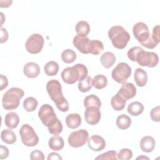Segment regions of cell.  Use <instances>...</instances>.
Returning a JSON list of instances; mask_svg holds the SVG:
<instances>
[{
	"instance_id": "3957f363",
	"label": "cell",
	"mask_w": 160,
	"mask_h": 160,
	"mask_svg": "<svg viewBox=\"0 0 160 160\" xmlns=\"http://www.w3.org/2000/svg\"><path fill=\"white\" fill-rule=\"evenodd\" d=\"M88 69L83 64H76L72 67H68L61 72L63 81L68 84H72L77 81H81L88 76Z\"/></svg>"
},
{
	"instance_id": "7c38bea8",
	"label": "cell",
	"mask_w": 160,
	"mask_h": 160,
	"mask_svg": "<svg viewBox=\"0 0 160 160\" xmlns=\"http://www.w3.org/2000/svg\"><path fill=\"white\" fill-rule=\"evenodd\" d=\"M84 112V118L86 121L90 125L98 124L101 119V111L99 108L96 106H90L86 108Z\"/></svg>"
},
{
	"instance_id": "1f68e13d",
	"label": "cell",
	"mask_w": 160,
	"mask_h": 160,
	"mask_svg": "<svg viewBox=\"0 0 160 160\" xmlns=\"http://www.w3.org/2000/svg\"><path fill=\"white\" fill-rule=\"evenodd\" d=\"M76 52L71 49H65L61 53V59L65 63L69 64L73 62L76 59Z\"/></svg>"
},
{
	"instance_id": "8d00e7d4",
	"label": "cell",
	"mask_w": 160,
	"mask_h": 160,
	"mask_svg": "<svg viewBox=\"0 0 160 160\" xmlns=\"http://www.w3.org/2000/svg\"><path fill=\"white\" fill-rule=\"evenodd\" d=\"M150 117L153 121L159 122L160 121V108L159 106L152 108L150 112Z\"/></svg>"
},
{
	"instance_id": "603a6c76",
	"label": "cell",
	"mask_w": 160,
	"mask_h": 160,
	"mask_svg": "<svg viewBox=\"0 0 160 160\" xmlns=\"http://www.w3.org/2000/svg\"><path fill=\"white\" fill-rule=\"evenodd\" d=\"M128 112L133 116L140 115L144 111L143 104L139 101H134L130 103L127 108Z\"/></svg>"
},
{
	"instance_id": "8fae6325",
	"label": "cell",
	"mask_w": 160,
	"mask_h": 160,
	"mask_svg": "<svg viewBox=\"0 0 160 160\" xmlns=\"http://www.w3.org/2000/svg\"><path fill=\"white\" fill-rule=\"evenodd\" d=\"M46 90L55 104L65 98L62 92L61 85L59 81L56 79H51L47 82Z\"/></svg>"
},
{
	"instance_id": "d590c367",
	"label": "cell",
	"mask_w": 160,
	"mask_h": 160,
	"mask_svg": "<svg viewBox=\"0 0 160 160\" xmlns=\"http://www.w3.org/2000/svg\"><path fill=\"white\" fill-rule=\"evenodd\" d=\"M96 159H112L116 160L117 158V152L115 151H109L104 153H102L96 157Z\"/></svg>"
},
{
	"instance_id": "9a60e30c",
	"label": "cell",
	"mask_w": 160,
	"mask_h": 160,
	"mask_svg": "<svg viewBox=\"0 0 160 160\" xmlns=\"http://www.w3.org/2000/svg\"><path fill=\"white\" fill-rule=\"evenodd\" d=\"M90 39L87 37H81L78 34L73 38V45L82 54H89L88 48Z\"/></svg>"
},
{
	"instance_id": "5bb4252c",
	"label": "cell",
	"mask_w": 160,
	"mask_h": 160,
	"mask_svg": "<svg viewBox=\"0 0 160 160\" xmlns=\"http://www.w3.org/2000/svg\"><path fill=\"white\" fill-rule=\"evenodd\" d=\"M89 148L93 151H100L106 147L104 139L99 135H92L88 140Z\"/></svg>"
},
{
	"instance_id": "f546056e",
	"label": "cell",
	"mask_w": 160,
	"mask_h": 160,
	"mask_svg": "<svg viewBox=\"0 0 160 160\" xmlns=\"http://www.w3.org/2000/svg\"><path fill=\"white\" fill-rule=\"evenodd\" d=\"M44 70L46 75L52 76L57 74L59 71V65L56 61H51L44 65Z\"/></svg>"
},
{
	"instance_id": "e0dca14e",
	"label": "cell",
	"mask_w": 160,
	"mask_h": 160,
	"mask_svg": "<svg viewBox=\"0 0 160 160\" xmlns=\"http://www.w3.org/2000/svg\"><path fill=\"white\" fill-rule=\"evenodd\" d=\"M156 142L154 139L150 136H146L142 138L140 141V148L146 152H151L154 149Z\"/></svg>"
},
{
	"instance_id": "6da1fadb",
	"label": "cell",
	"mask_w": 160,
	"mask_h": 160,
	"mask_svg": "<svg viewBox=\"0 0 160 160\" xmlns=\"http://www.w3.org/2000/svg\"><path fill=\"white\" fill-rule=\"evenodd\" d=\"M38 116L42 124L48 127L51 134L58 135L62 132V124L51 105L48 104L42 105L38 112Z\"/></svg>"
},
{
	"instance_id": "74e56055",
	"label": "cell",
	"mask_w": 160,
	"mask_h": 160,
	"mask_svg": "<svg viewBox=\"0 0 160 160\" xmlns=\"http://www.w3.org/2000/svg\"><path fill=\"white\" fill-rule=\"evenodd\" d=\"M142 49V48L139 47V46H134L131 48V49H129L127 52V55L128 58L132 61H134L135 59V57L138 53V52L141 50Z\"/></svg>"
},
{
	"instance_id": "60d3db41",
	"label": "cell",
	"mask_w": 160,
	"mask_h": 160,
	"mask_svg": "<svg viewBox=\"0 0 160 160\" xmlns=\"http://www.w3.org/2000/svg\"><path fill=\"white\" fill-rule=\"evenodd\" d=\"M152 38L157 41L158 42H160V38H159V25H156L153 28L152 33Z\"/></svg>"
},
{
	"instance_id": "8992f818",
	"label": "cell",
	"mask_w": 160,
	"mask_h": 160,
	"mask_svg": "<svg viewBox=\"0 0 160 160\" xmlns=\"http://www.w3.org/2000/svg\"><path fill=\"white\" fill-rule=\"evenodd\" d=\"M21 141L24 145L28 147H33L39 142V137L34 129L29 124H23L19 129Z\"/></svg>"
},
{
	"instance_id": "484cf974",
	"label": "cell",
	"mask_w": 160,
	"mask_h": 160,
	"mask_svg": "<svg viewBox=\"0 0 160 160\" xmlns=\"http://www.w3.org/2000/svg\"><path fill=\"white\" fill-rule=\"evenodd\" d=\"M75 30L78 36L86 37L90 31V26L88 22L85 21H80L76 24Z\"/></svg>"
},
{
	"instance_id": "30bf717a",
	"label": "cell",
	"mask_w": 160,
	"mask_h": 160,
	"mask_svg": "<svg viewBox=\"0 0 160 160\" xmlns=\"http://www.w3.org/2000/svg\"><path fill=\"white\" fill-rule=\"evenodd\" d=\"M89 139L88 132L81 129L72 132L68 139L69 144L72 148H79L84 146Z\"/></svg>"
},
{
	"instance_id": "44dd1931",
	"label": "cell",
	"mask_w": 160,
	"mask_h": 160,
	"mask_svg": "<svg viewBox=\"0 0 160 160\" xmlns=\"http://www.w3.org/2000/svg\"><path fill=\"white\" fill-rule=\"evenodd\" d=\"M100 61L104 68H109L115 62L116 56L112 52L107 51L101 55L100 58Z\"/></svg>"
},
{
	"instance_id": "cb8c5ba5",
	"label": "cell",
	"mask_w": 160,
	"mask_h": 160,
	"mask_svg": "<svg viewBox=\"0 0 160 160\" xmlns=\"http://www.w3.org/2000/svg\"><path fill=\"white\" fill-rule=\"evenodd\" d=\"M104 49V46L102 42L97 39L90 40L89 48H88V52L92 54L98 55L100 54Z\"/></svg>"
},
{
	"instance_id": "7402d4cb",
	"label": "cell",
	"mask_w": 160,
	"mask_h": 160,
	"mask_svg": "<svg viewBox=\"0 0 160 160\" xmlns=\"http://www.w3.org/2000/svg\"><path fill=\"white\" fill-rule=\"evenodd\" d=\"M49 147L53 151H60L64 148V142L62 137L54 135L51 137L48 142Z\"/></svg>"
},
{
	"instance_id": "d6986e66",
	"label": "cell",
	"mask_w": 160,
	"mask_h": 160,
	"mask_svg": "<svg viewBox=\"0 0 160 160\" xmlns=\"http://www.w3.org/2000/svg\"><path fill=\"white\" fill-rule=\"evenodd\" d=\"M66 123L71 129L77 128L81 124V118L78 113H71L66 117Z\"/></svg>"
},
{
	"instance_id": "4dcf8cb0",
	"label": "cell",
	"mask_w": 160,
	"mask_h": 160,
	"mask_svg": "<svg viewBox=\"0 0 160 160\" xmlns=\"http://www.w3.org/2000/svg\"><path fill=\"white\" fill-rule=\"evenodd\" d=\"M84 105L86 108L96 106L99 108L101 106V102L99 97L94 94H90L84 98Z\"/></svg>"
},
{
	"instance_id": "ffe728a7",
	"label": "cell",
	"mask_w": 160,
	"mask_h": 160,
	"mask_svg": "<svg viewBox=\"0 0 160 160\" xmlns=\"http://www.w3.org/2000/svg\"><path fill=\"white\" fill-rule=\"evenodd\" d=\"M19 122V118L16 112H10L6 114L4 118L6 126L10 129L16 128Z\"/></svg>"
},
{
	"instance_id": "ba28073f",
	"label": "cell",
	"mask_w": 160,
	"mask_h": 160,
	"mask_svg": "<svg viewBox=\"0 0 160 160\" xmlns=\"http://www.w3.org/2000/svg\"><path fill=\"white\" fill-rule=\"evenodd\" d=\"M131 68L126 62H121L112 69V78L118 83L125 82L131 74Z\"/></svg>"
},
{
	"instance_id": "836d02e7",
	"label": "cell",
	"mask_w": 160,
	"mask_h": 160,
	"mask_svg": "<svg viewBox=\"0 0 160 160\" xmlns=\"http://www.w3.org/2000/svg\"><path fill=\"white\" fill-rule=\"evenodd\" d=\"M92 79L91 77L87 76L86 78L81 81H79L78 84L79 90L82 92H86L91 90L92 87Z\"/></svg>"
},
{
	"instance_id": "f35d334b",
	"label": "cell",
	"mask_w": 160,
	"mask_h": 160,
	"mask_svg": "<svg viewBox=\"0 0 160 160\" xmlns=\"http://www.w3.org/2000/svg\"><path fill=\"white\" fill-rule=\"evenodd\" d=\"M30 159L32 160H44V156L42 151L39 150H35L31 152L30 155Z\"/></svg>"
},
{
	"instance_id": "2e32d148",
	"label": "cell",
	"mask_w": 160,
	"mask_h": 160,
	"mask_svg": "<svg viewBox=\"0 0 160 160\" xmlns=\"http://www.w3.org/2000/svg\"><path fill=\"white\" fill-rule=\"evenodd\" d=\"M23 72L24 75L28 78H34L39 74L40 68L37 63L34 62H29L24 65Z\"/></svg>"
},
{
	"instance_id": "f1b7e54d",
	"label": "cell",
	"mask_w": 160,
	"mask_h": 160,
	"mask_svg": "<svg viewBox=\"0 0 160 160\" xmlns=\"http://www.w3.org/2000/svg\"><path fill=\"white\" fill-rule=\"evenodd\" d=\"M92 86L97 89H101L105 88L108 84V79L103 74H98L92 79Z\"/></svg>"
},
{
	"instance_id": "ee69618b",
	"label": "cell",
	"mask_w": 160,
	"mask_h": 160,
	"mask_svg": "<svg viewBox=\"0 0 160 160\" xmlns=\"http://www.w3.org/2000/svg\"><path fill=\"white\" fill-rule=\"evenodd\" d=\"M48 159H62V157L57 152H51L48 156Z\"/></svg>"
},
{
	"instance_id": "f6af8a7d",
	"label": "cell",
	"mask_w": 160,
	"mask_h": 160,
	"mask_svg": "<svg viewBox=\"0 0 160 160\" xmlns=\"http://www.w3.org/2000/svg\"><path fill=\"white\" fill-rule=\"evenodd\" d=\"M137 159H149V158H148V157H146V156H139V157H138L137 158H136Z\"/></svg>"
},
{
	"instance_id": "d6a6232c",
	"label": "cell",
	"mask_w": 160,
	"mask_h": 160,
	"mask_svg": "<svg viewBox=\"0 0 160 160\" xmlns=\"http://www.w3.org/2000/svg\"><path fill=\"white\" fill-rule=\"evenodd\" d=\"M38 104V102L36 98L33 97H28L23 102V108L26 111L32 112L36 109Z\"/></svg>"
},
{
	"instance_id": "7bdbcfd3",
	"label": "cell",
	"mask_w": 160,
	"mask_h": 160,
	"mask_svg": "<svg viewBox=\"0 0 160 160\" xmlns=\"http://www.w3.org/2000/svg\"><path fill=\"white\" fill-rule=\"evenodd\" d=\"M8 39V32L6 30V29L1 27V43H3L6 41H7Z\"/></svg>"
},
{
	"instance_id": "277c9868",
	"label": "cell",
	"mask_w": 160,
	"mask_h": 160,
	"mask_svg": "<svg viewBox=\"0 0 160 160\" xmlns=\"http://www.w3.org/2000/svg\"><path fill=\"white\" fill-rule=\"evenodd\" d=\"M108 36L114 47L119 49H124L130 40L129 32L121 26H112L108 31Z\"/></svg>"
},
{
	"instance_id": "b9f144b4",
	"label": "cell",
	"mask_w": 160,
	"mask_h": 160,
	"mask_svg": "<svg viewBox=\"0 0 160 160\" xmlns=\"http://www.w3.org/2000/svg\"><path fill=\"white\" fill-rule=\"evenodd\" d=\"M0 78H1V82H0V90L2 91L4 88H6L8 85V78L6 76L3 75V74H1L0 75Z\"/></svg>"
},
{
	"instance_id": "4fadbf2b",
	"label": "cell",
	"mask_w": 160,
	"mask_h": 160,
	"mask_svg": "<svg viewBox=\"0 0 160 160\" xmlns=\"http://www.w3.org/2000/svg\"><path fill=\"white\" fill-rule=\"evenodd\" d=\"M117 93L126 101H128L135 96L136 94V88L132 83L125 81L122 82L120 89Z\"/></svg>"
},
{
	"instance_id": "83f0119b",
	"label": "cell",
	"mask_w": 160,
	"mask_h": 160,
	"mask_svg": "<svg viewBox=\"0 0 160 160\" xmlns=\"http://www.w3.org/2000/svg\"><path fill=\"white\" fill-rule=\"evenodd\" d=\"M116 123L119 129H126L130 127L131 119L128 115L122 114L118 116Z\"/></svg>"
},
{
	"instance_id": "9c48e42d",
	"label": "cell",
	"mask_w": 160,
	"mask_h": 160,
	"mask_svg": "<svg viewBox=\"0 0 160 160\" xmlns=\"http://www.w3.org/2000/svg\"><path fill=\"white\" fill-rule=\"evenodd\" d=\"M44 41L42 36L35 33L31 35L25 43L26 50L31 54H37L41 52L44 46Z\"/></svg>"
},
{
	"instance_id": "7a4b0ae2",
	"label": "cell",
	"mask_w": 160,
	"mask_h": 160,
	"mask_svg": "<svg viewBox=\"0 0 160 160\" xmlns=\"http://www.w3.org/2000/svg\"><path fill=\"white\" fill-rule=\"evenodd\" d=\"M132 32L138 42L148 49H153L159 43L152 38L148 26L143 22L136 23L133 26Z\"/></svg>"
},
{
	"instance_id": "4316f807",
	"label": "cell",
	"mask_w": 160,
	"mask_h": 160,
	"mask_svg": "<svg viewBox=\"0 0 160 160\" xmlns=\"http://www.w3.org/2000/svg\"><path fill=\"white\" fill-rule=\"evenodd\" d=\"M1 138L3 142L8 144H12L16 141L15 133L10 129H5L1 131Z\"/></svg>"
},
{
	"instance_id": "ab89813d",
	"label": "cell",
	"mask_w": 160,
	"mask_h": 160,
	"mask_svg": "<svg viewBox=\"0 0 160 160\" xmlns=\"http://www.w3.org/2000/svg\"><path fill=\"white\" fill-rule=\"evenodd\" d=\"M9 155V149L7 147L1 145L0 146V159H6Z\"/></svg>"
},
{
	"instance_id": "ac0fdd59",
	"label": "cell",
	"mask_w": 160,
	"mask_h": 160,
	"mask_svg": "<svg viewBox=\"0 0 160 160\" xmlns=\"http://www.w3.org/2000/svg\"><path fill=\"white\" fill-rule=\"evenodd\" d=\"M134 79L138 86H144L148 81V75L146 71L142 68H137L134 72Z\"/></svg>"
},
{
	"instance_id": "52a82bcc",
	"label": "cell",
	"mask_w": 160,
	"mask_h": 160,
	"mask_svg": "<svg viewBox=\"0 0 160 160\" xmlns=\"http://www.w3.org/2000/svg\"><path fill=\"white\" fill-rule=\"evenodd\" d=\"M134 62H137L141 66L153 68L157 66L159 62V57L156 53L145 51L142 48L138 52Z\"/></svg>"
},
{
	"instance_id": "5b68a950",
	"label": "cell",
	"mask_w": 160,
	"mask_h": 160,
	"mask_svg": "<svg viewBox=\"0 0 160 160\" xmlns=\"http://www.w3.org/2000/svg\"><path fill=\"white\" fill-rule=\"evenodd\" d=\"M24 92L22 89L14 87L9 89L4 94L2 98L3 108L6 110L17 108L19 105L20 99L24 96Z\"/></svg>"
},
{
	"instance_id": "e575fe53",
	"label": "cell",
	"mask_w": 160,
	"mask_h": 160,
	"mask_svg": "<svg viewBox=\"0 0 160 160\" xmlns=\"http://www.w3.org/2000/svg\"><path fill=\"white\" fill-rule=\"evenodd\" d=\"M132 157V152L128 148H123L117 154V158L121 160H129Z\"/></svg>"
},
{
	"instance_id": "d4e9b609",
	"label": "cell",
	"mask_w": 160,
	"mask_h": 160,
	"mask_svg": "<svg viewBox=\"0 0 160 160\" xmlns=\"http://www.w3.org/2000/svg\"><path fill=\"white\" fill-rule=\"evenodd\" d=\"M127 101H126L124 99H123L119 94L116 93V95H114L111 100V105L112 106V108L117 111H119L122 110L126 105V102Z\"/></svg>"
}]
</instances>
